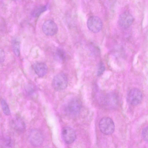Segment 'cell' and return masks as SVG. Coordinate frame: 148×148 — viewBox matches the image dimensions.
I'll return each instance as SVG.
<instances>
[{"instance_id": "obj_6", "label": "cell", "mask_w": 148, "mask_h": 148, "mask_svg": "<svg viewBox=\"0 0 148 148\" xmlns=\"http://www.w3.org/2000/svg\"><path fill=\"white\" fill-rule=\"evenodd\" d=\"M29 142L32 146L38 147L42 144L44 141L43 135L41 132L37 129L32 130L29 136Z\"/></svg>"}, {"instance_id": "obj_15", "label": "cell", "mask_w": 148, "mask_h": 148, "mask_svg": "<svg viewBox=\"0 0 148 148\" xmlns=\"http://www.w3.org/2000/svg\"><path fill=\"white\" fill-rule=\"evenodd\" d=\"M55 57L56 59L58 61H63L65 58V52L61 49H58L56 51Z\"/></svg>"}, {"instance_id": "obj_12", "label": "cell", "mask_w": 148, "mask_h": 148, "mask_svg": "<svg viewBox=\"0 0 148 148\" xmlns=\"http://www.w3.org/2000/svg\"><path fill=\"white\" fill-rule=\"evenodd\" d=\"M104 102L106 107L111 108H114L117 104V96L115 94H109L105 97Z\"/></svg>"}, {"instance_id": "obj_10", "label": "cell", "mask_w": 148, "mask_h": 148, "mask_svg": "<svg viewBox=\"0 0 148 148\" xmlns=\"http://www.w3.org/2000/svg\"><path fill=\"white\" fill-rule=\"evenodd\" d=\"M11 125L12 128L18 133H22L26 129L25 124L23 120L20 117L16 116L12 119Z\"/></svg>"}, {"instance_id": "obj_20", "label": "cell", "mask_w": 148, "mask_h": 148, "mask_svg": "<svg viewBox=\"0 0 148 148\" xmlns=\"http://www.w3.org/2000/svg\"><path fill=\"white\" fill-rule=\"evenodd\" d=\"M5 58V55L4 51L2 49L0 50V62H4Z\"/></svg>"}, {"instance_id": "obj_19", "label": "cell", "mask_w": 148, "mask_h": 148, "mask_svg": "<svg viewBox=\"0 0 148 148\" xmlns=\"http://www.w3.org/2000/svg\"><path fill=\"white\" fill-rule=\"evenodd\" d=\"M142 134L143 139L145 141L148 142V126L143 129Z\"/></svg>"}, {"instance_id": "obj_17", "label": "cell", "mask_w": 148, "mask_h": 148, "mask_svg": "<svg viewBox=\"0 0 148 148\" xmlns=\"http://www.w3.org/2000/svg\"><path fill=\"white\" fill-rule=\"evenodd\" d=\"M3 145L4 147H10L13 145V142L11 138L9 137L4 138L2 140Z\"/></svg>"}, {"instance_id": "obj_18", "label": "cell", "mask_w": 148, "mask_h": 148, "mask_svg": "<svg viewBox=\"0 0 148 148\" xmlns=\"http://www.w3.org/2000/svg\"><path fill=\"white\" fill-rule=\"evenodd\" d=\"M105 66L102 62H100L98 68L97 72V75L98 76H100L102 75L105 71Z\"/></svg>"}, {"instance_id": "obj_4", "label": "cell", "mask_w": 148, "mask_h": 148, "mask_svg": "<svg viewBox=\"0 0 148 148\" xmlns=\"http://www.w3.org/2000/svg\"><path fill=\"white\" fill-rule=\"evenodd\" d=\"M99 127L101 132L106 135L112 134L115 129L113 121L111 119L108 117H104L100 120Z\"/></svg>"}, {"instance_id": "obj_3", "label": "cell", "mask_w": 148, "mask_h": 148, "mask_svg": "<svg viewBox=\"0 0 148 148\" xmlns=\"http://www.w3.org/2000/svg\"><path fill=\"white\" fill-rule=\"evenodd\" d=\"M68 79L66 75L63 73H58L53 78L52 82L53 88L57 91L65 89L67 86Z\"/></svg>"}, {"instance_id": "obj_11", "label": "cell", "mask_w": 148, "mask_h": 148, "mask_svg": "<svg viewBox=\"0 0 148 148\" xmlns=\"http://www.w3.org/2000/svg\"><path fill=\"white\" fill-rule=\"evenodd\" d=\"M34 69L36 74L40 77L45 76L48 71L47 65L44 63L38 62L35 63L33 66Z\"/></svg>"}, {"instance_id": "obj_16", "label": "cell", "mask_w": 148, "mask_h": 148, "mask_svg": "<svg viewBox=\"0 0 148 148\" xmlns=\"http://www.w3.org/2000/svg\"><path fill=\"white\" fill-rule=\"evenodd\" d=\"M1 105L2 111L5 114L9 115L10 114V111L9 106L6 101L3 99L1 101Z\"/></svg>"}, {"instance_id": "obj_9", "label": "cell", "mask_w": 148, "mask_h": 148, "mask_svg": "<svg viewBox=\"0 0 148 148\" xmlns=\"http://www.w3.org/2000/svg\"><path fill=\"white\" fill-rule=\"evenodd\" d=\"M42 30L44 33L46 35L52 36L57 33L58 27L53 21L49 20L46 21L43 23Z\"/></svg>"}, {"instance_id": "obj_13", "label": "cell", "mask_w": 148, "mask_h": 148, "mask_svg": "<svg viewBox=\"0 0 148 148\" xmlns=\"http://www.w3.org/2000/svg\"><path fill=\"white\" fill-rule=\"evenodd\" d=\"M12 46L13 52L17 56H19L20 54V43L19 39L14 38L12 40Z\"/></svg>"}, {"instance_id": "obj_14", "label": "cell", "mask_w": 148, "mask_h": 148, "mask_svg": "<svg viewBox=\"0 0 148 148\" xmlns=\"http://www.w3.org/2000/svg\"><path fill=\"white\" fill-rule=\"evenodd\" d=\"M47 9L45 5H40L35 8L32 12V15L34 17L39 16L42 13L45 11Z\"/></svg>"}, {"instance_id": "obj_7", "label": "cell", "mask_w": 148, "mask_h": 148, "mask_svg": "<svg viewBox=\"0 0 148 148\" xmlns=\"http://www.w3.org/2000/svg\"><path fill=\"white\" fill-rule=\"evenodd\" d=\"M61 136L64 142L67 144L73 143L76 138V133L74 130L68 126L62 128Z\"/></svg>"}, {"instance_id": "obj_2", "label": "cell", "mask_w": 148, "mask_h": 148, "mask_svg": "<svg viewBox=\"0 0 148 148\" xmlns=\"http://www.w3.org/2000/svg\"><path fill=\"white\" fill-rule=\"evenodd\" d=\"M143 98L141 91L136 88L130 89L127 95V100L128 103L133 106H136L139 104Z\"/></svg>"}, {"instance_id": "obj_5", "label": "cell", "mask_w": 148, "mask_h": 148, "mask_svg": "<svg viewBox=\"0 0 148 148\" xmlns=\"http://www.w3.org/2000/svg\"><path fill=\"white\" fill-rule=\"evenodd\" d=\"M87 25L90 31L94 33H97L101 29L103 24L101 20L99 17L92 16L88 19Z\"/></svg>"}, {"instance_id": "obj_8", "label": "cell", "mask_w": 148, "mask_h": 148, "mask_svg": "<svg viewBox=\"0 0 148 148\" xmlns=\"http://www.w3.org/2000/svg\"><path fill=\"white\" fill-rule=\"evenodd\" d=\"M134 20V18L131 14L128 12H125L119 16L118 24L121 27L126 28L131 25Z\"/></svg>"}, {"instance_id": "obj_1", "label": "cell", "mask_w": 148, "mask_h": 148, "mask_svg": "<svg viewBox=\"0 0 148 148\" xmlns=\"http://www.w3.org/2000/svg\"><path fill=\"white\" fill-rule=\"evenodd\" d=\"M81 106V103L79 99L76 98H73L67 103L65 112L68 116L75 117L80 112Z\"/></svg>"}]
</instances>
